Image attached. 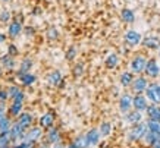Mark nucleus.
I'll return each instance as SVG.
<instances>
[{
	"mask_svg": "<svg viewBox=\"0 0 160 148\" xmlns=\"http://www.w3.org/2000/svg\"><path fill=\"white\" fill-rule=\"evenodd\" d=\"M146 132H147V125L144 123V122L134 125V126L129 129V132H128V141H129V142H140L141 138L144 136Z\"/></svg>",
	"mask_w": 160,
	"mask_h": 148,
	"instance_id": "f257e3e1",
	"label": "nucleus"
},
{
	"mask_svg": "<svg viewBox=\"0 0 160 148\" xmlns=\"http://www.w3.org/2000/svg\"><path fill=\"white\" fill-rule=\"evenodd\" d=\"M24 100H25V94H24V91H21L19 94H18V96H16L13 100H12V104H10L9 109H8V111H9V116H12V117H18V116L22 113Z\"/></svg>",
	"mask_w": 160,
	"mask_h": 148,
	"instance_id": "f03ea898",
	"label": "nucleus"
},
{
	"mask_svg": "<svg viewBox=\"0 0 160 148\" xmlns=\"http://www.w3.org/2000/svg\"><path fill=\"white\" fill-rule=\"evenodd\" d=\"M43 136V129L40 126H31L29 129L25 131V135H24V139L22 142H32V144H37L41 139Z\"/></svg>",
	"mask_w": 160,
	"mask_h": 148,
	"instance_id": "7ed1b4c3",
	"label": "nucleus"
},
{
	"mask_svg": "<svg viewBox=\"0 0 160 148\" xmlns=\"http://www.w3.org/2000/svg\"><path fill=\"white\" fill-rule=\"evenodd\" d=\"M146 94L148 100L153 101V104L160 106V84L159 82H150L146 88Z\"/></svg>",
	"mask_w": 160,
	"mask_h": 148,
	"instance_id": "20e7f679",
	"label": "nucleus"
},
{
	"mask_svg": "<svg viewBox=\"0 0 160 148\" xmlns=\"http://www.w3.org/2000/svg\"><path fill=\"white\" fill-rule=\"evenodd\" d=\"M147 57L142 54H138L131 60V72L132 73H142L146 69Z\"/></svg>",
	"mask_w": 160,
	"mask_h": 148,
	"instance_id": "39448f33",
	"label": "nucleus"
},
{
	"mask_svg": "<svg viewBox=\"0 0 160 148\" xmlns=\"http://www.w3.org/2000/svg\"><path fill=\"white\" fill-rule=\"evenodd\" d=\"M144 72H146V75L148 78L160 76V65H159V62H157L156 59H148L147 63H146V69H144Z\"/></svg>",
	"mask_w": 160,
	"mask_h": 148,
	"instance_id": "423d86ee",
	"label": "nucleus"
},
{
	"mask_svg": "<svg viewBox=\"0 0 160 148\" xmlns=\"http://www.w3.org/2000/svg\"><path fill=\"white\" fill-rule=\"evenodd\" d=\"M58 142H62V134H60L59 128L52 126L50 129H47V134H46V144L54 145V144H58Z\"/></svg>",
	"mask_w": 160,
	"mask_h": 148,
	"instance_id": "0eeeda50",
	"label": "nucleus"
},
{
	"mask_svg": "<svg viewBox=\"0 0 160 148\" xmlns=\"http://www.w3.org/2000/svg\"><path fill=\"white\" fill-rule=\"evenodd\" d=\"M25 135V129H22L16 122H12V126L9 129V138L12 142L15 141H22Z\"/></svg>",
	"mask_w": 160,
	"mask_h": 148,
	"instance_id": "6e6552de",
	"label": "nucleus"
},
{
	"mask_svg": "<svg viewBox=\"0 0 160 148\" xmlns=\"http://www.w3.org/2000/svg\"><path fill=\"white\" fill-rule=\"evenodd\" d=\"M147 107H148V103H147L146 96L142 94H137L135 97H132V109L135 111H146Z\"/></svg>",
	"mask_w": 160,
	"mask_h": 148,
	"instance_id": "1a4fd4ad",
	"label": "nucleus"
},
{
	"mask_svg": "<svg viewBox=\"0 0 160 148\" xmlns=\"http://www.w3.org/2000/svg\"><path fill=\"white\" fill-rule=\"evenodd\" d=\"M47 82H49V85L52 86H63V76H62V72L58 71V69H54V71H52L47 75Z\"/></svg>",
	"mask_w": 160,
	"mask_h": 148,
	"instance_id": "9d476101",
	"label": "nucleus"
},
{
	"mask_svg": "<svg viewBox=\"0 0 160 148\" xmlns=\"http://www.w3.org/2000/svg\"><path fill=\"white\" fill-rule=\"evenodd\" d=\"M32 122H34V116L31 115V113H21L19 116H18V119H16V123L19 125L22 129H29L31 126H32Z\"/></svg>",
	"mask_w": 160,
	"mask_h": 148,
	"instance_id": "9b49d317",
	"label": "nucleus"
},
{
	"mask_svg": "<svg viewBox=\"0 0 160 148\" xmlns=\"http://www.w3.org/2000/svg\"><path fill=\"white\" fill-rule=\"evenodd\" d=\"M119 110L123 115H126L128 111L132 110V96L131 94H123L119 98Z\"/></svg>",
	"mask_w": 160,
	"mask_h": 148,
	"instance_id": "f8f14e48",
	"label": "nucleus"
},
{
	"mask_svg": "<svg viewBox=\"0 0 160 148\" xmlns=\"http://www.w3.org/2000/svg\"><path fill=\"white\" fill-rule=\"evenodd\" d=\"M141 35L140 32H137V31H134V29H131V31H128V32L125 34V43L128 44V46H131V47H135V46H138V44L141 43Z\"/></svg>",
	"mask_w": 160,
	"mask_h": 148,
	"instance_id": "ddd939ff",
	"label": "nucleus"
},
{
	"mask_svg": "<svg viewBox=\"0 0 160 148\" xmlns=\"http://www.w3.org/2000/svg\"><path fill=\"white\" fill-rule=\"evenodd\" d=\"M84 136H85V141H87L88 147L97 145V144L100 142V132H98V129H96V128L90 129V131H88Z\"/></svg>",
	"mask_w": 160,
	"mask_h": 148,
	"instance_id": "4468645a",
	"label": "nucleus"
},
{
	"mask_svg": "<svg viewBox=\"0 0 160 148\" xmlns=\"http://www.w3.org/2000/svg\"><path fill=\"white\" fill-rule=\"evenodd\" d=\"M131 85H132V90L140 94L142 91H146V88L148 86V81H147L146 76H138V78H134Z\"/></svg>",
	"mask_w": 160,
	"mask_h": 148,
	"instance_id": "2eb2a0df",
	"label": "nucleus"
},
{
	"mask_svg": "<svg viewBox=\"0 0 160 148\" xmlns=\"http://www.w3.org/2000/svg\"><path fill=\"white\" fill-rule=\"evenodd\" d=\"M21 32H22V22H19L18 19H13L9 24V28H8V35H9L10 38H16Z\"/></svg>",
	"mask_w": 160,
	"mask_h": 148,
	"instance_id": "dca6fc26",
	"label": "nucleus"
},
{
	"mask_svg": "<svg viewBox=\"0 0 160 148\" xmlns=\"http://www.w3.org/2000/svg\"><path fill=\"white\" fill-rule=\"evenodd\" d=\"M38 122H40V128L41 129H50L54 123V115L52 111H47V113H44V115L40 117Z\"/></svg>",
	"mask_w": 160,
	"mask_h": 148,
	"instance_id": "f3484780",
	"label": "nucleus"
},
{
	"mask_svg": "<svg viewBox=\"0 0 160 148\" xmlns=\"http://www.w3.org/2000/svg\"><path fill=\"white\" fill-rule=\"evenodd\" d=\"M141 43L146 48H151V50H156V48H160V38L156 37V35H148L144 40H141Z\"/></svg>",
	"mask_w": 160,
	"mask_h": 148,
	"instance_id": "a211bd4d",
	"label": "nucleus"
},
{
	"mask_svg": "<svg viewBox=\"0 0 160 148\" xmlns=\"http://www.w3.org/2000/svg\"><path fill=\"white\" fill-rule=\"evenodd\" d=\"M16 76L19 78L21 84L24 86H31L32 84H34L35 81H37V78H35V75H32V73H21V72H16Z\"/></svg>",
	"mask_w": 160,
	"mask_h": 148,
	"instance_id": "6ab92c4d",
	"label": "nucleus"
},
{
	"mask_svg": "<svg viewBox=\"0 0 160 148\" xmlns=\"http://www.w3.org/2000/svg\"><path fill=\"white\" fill-rule=\"evenodd\" d=\"M125 120L128 123H131L132 126L137 123H141L142 122V116H141L140 111H135V110H131V111H128L125 115Z\"/></svg>",
	"mask_w": 160,
	"mask_h": 148,
	"instance_id": "aec40b11",
	"label": "nucleus"
},
{
	"mask_svg": "<svg viewBox=\"0 0 160 148\" xmlns=\"http://www.w3.org/2000/svg\"><path fill=\"white\" fill-rule=\"evenodd\" d=\"M147 116L150 120H157L160 122V106H156V104H151L147 107Z\"/></svg>",
	"mask_w": 160,
	"mask_h": 148,
	"instance_id": "412c9836",
	"label": "nucleus"
},
{
	"mask_svg": "<svg viewBox=\"0 0 160 148\" xmlns=\"http://www.w3.org/2000/svg\"><path fill=\"white\" fill-rule=\"evenodd\" d=\"M0 63H2V66L5 67L6 71H13L15 69V65H16V62H15V59L12 57V56H9V54H6V56H3V57H0Z\"/></svg>",
	"mask_w": 160,
	"mask_h": 148,
	"instance_id": "4be33fe9",
	"label": "nucleus"
},
{
	"mask_svg": "<svg viewBox=\"0 0 160 148\" xmlns=\"http://www.w3.org/2000/svg\"><path fill=\"white\" fill-rule=\"evenodd\" d=\"M159 136L157 135H154L153 132H150V131H147L146 134H144V136L141 138V141H142V144L144 145H147V147H151L153 144L156 142V141H159Z\"/></svg>",
	"mask_w": 160,
	"mask_h": 148,
	"instance_id": "5701e85b",
	"label": "nucleus"
},
{
	"mask_svg": "<svg viewBox=\"0 0 160 148\" xmlns=\"http://www.w3.org/2000/svg\"><path fill=\"white\" fill-rule=\"evenodd\" d=\"M146 125H147V131L153 132V134L157 135V136L160 138V122H157V120H150V119H147Z\"/></svg>",
	"mask_w": 160,
	"mask_h": 148,
	"instance_id": "b1692460",
	"label": "nucleus"
},
{
	"mask_svg": "<svg viewBox=\"0 0 160 148\" xmlns=\"http://www.w3.org/2000/svg\"><path fill=\"white\" fill-rule=\"evenodd\" d=\"M134 81V73L132 72H122L121 73V85L122 86H129Z\"/></svg>",
	"mask_w": 160,
	"mask_h": 148,
	"instance_id": "393cba45",
	"label": "nucleus"
},
{
	"mask_svg": "<svg viewBox=\"0 0 160 148\" xmlns=\"http://www.w3.org/2000/svg\"><path fill=\"white\" fill-rule=\"evenodd\" d=\"M118 63H119V57H118V54L115 53H112L106 57V67L107 69H115L118 66Z\"/></svg>",
	"mask_w": 160,
	"mask_h": 148,
	"instance_id": "a878e982",
	"label": "nucleus"
},
{
	"mask_svg": "<svg viewBox=\"0 0 160 148\" xmlns=\"http://www.w3.org/2000/svg\"><path fill=\"white\" fill-rule=\"evenodd\" d=\"M10 126H12V120H10L8 116H6V117H3V119L0 120V135L9 134Z\"/></svg>",
	"mask_w": 160,
	"mask_h": 148,
	"instance_id": "bb28decb",
	"label": "nucleus"
},
{
	"mask_svg": "<svg viewBox=\"0 0 160 148\" xmlns=\"http://www.w3.org/2000/svg\"><path fill=\"white\" fill-rule=\"evenodd\" d=\"M121 18L125 22H128V24H132L134 21H135V15H134V12H132L131 9H123L121 12Z\"/></svg>",
	"mask_w": 160,
	"mask_h": 148,
	"instance_id": "cd10ccee",
	"label": "nucleus"
},
{
	"mask_svg": "<svg viewBox=\"0 0 160 148\" xmlns=\"http://www.w3.org/2000/svg\"><path fill=\"white\" fill-rule=\"evenodd\" d=\"M31 67H32V60L29 57H25L24 60L21 62V67L18 72H21V73H28Z\"/></svg>",
	"mask_w": 160,
	"mask_h": 148,
	"instance_id": "c85d7f7f",
	"label": "nucleus"
},
{
	"mask_svg": "<svg viewBox=\"0 0 160 148\" xmlns=\"http://www.w3.org/2000/svg\"><path fill=\"white\" fill-rule=\"evenodd\" d=\"M112 123H109V122H103L102 125H100V129H98V132H100V136H107V135L112 134Z\"/></svg>",
	"mask_w": 160,
	"mask_h": 148,
	"instance_id": "c756f323",
	"label": "nucleus"
},
{
	"mask_svg": "<svg viewBox=\"0 0 160 148\" xmlns=\"http://www.w3.org/2000/svg\"><path fill=\"white\" fill-rule=\"evenodd\" d=\"M72 144L77 148H88V144H87V141H85V136H84V135H81V136L75 138L72 141Z\"/></svg>",
	"mask_w": 160,
	"mask_h": 148,
	"instance_id": "7c9ffc66",
	"label": "nucleus"
},
{
	"mask_svg": "<svg viewBox=\"0 0 160 148\" xmlns=\"http://www.w3.org/2000/svg\"><path fill=\"white\" fill-rule=\"evenodd\" d=\"M6 91H8V97L13 100L15 97L18 96V94H19V92H21V91H22V90H21V88H19V86H18V85H10V86H9V88H8V90H6Z\"/></svg>",
	"mask_w": 160,
	"mask_h": 148,
	"instance_id": "2f4dec72",
	"label": "nucleus"
},
{
	"mask_svg": "<svg viewBox=\"0 0 160 148\" xmlns=\"http://www.w3.org/2000/svg\"><path fill=\"white\" fill-rule=\"evenodd\" d=\"M72 73H73V76H81V75L84 73V65L82 63H77L72 69Z\"/></svg>",
	"mask_w": 160,
	"mask_h": 148,
	"instance_id": "473e14b6",
	"label": "nucleus"
},
{
	"mask_svg": "<svg viewBox=\"0 0 160 148\" xmlns=\"http://www.w3.org/2000/svg\"><path fill=\"white\" fill-rule=\"evenodd\" d=\"M10 138H9V134H3L0 135V148L3 147H8V145H10Z\"/></svg>",
	"mask_w": 160,
	"mask_h": 148,
	"instance_id": "72a5a7b5",
	"label": "nucleus"
},
{
	"mask_svg": "<svg viewBox=\"0 0 160 148\" xmlns=\"http://www.w3.org/2000/svg\"><path fill=\"white\" fill-rule=\"evenodd\" d=\"M77 57V47H69L68 52H66V59L68 60H73V59Z\"/></svg>",
	"mask_w": 160,
	"mask_h": 148,
	"instance_id": "f704fd0d",
	"label": "nucleus"
},
{
	"mask_svg": "<svg viewBox=\"0 0 160 148\" xmlns=\"http://www.w3.org/2000/svg\"><path fill=\"white\" fill-rule=\"evenodd\" d=\"M47 38L49 40H58L59 38V31L56 28H50L47 31Z\"/></svg>",
	"mask_w": 160,
	"mask_h": 148,
	"instance_id": "c9c22d12",
	"label": "nucleus"
},
{
	"mask_svg": "<svg viewBox=\"0 0 160 148\" xmlns=\"http://www.w3.org/2000/svg\"><path fill=\"white\" fill-rule=\"evenodd\" d=\"M8 54L12 56V57H15V56L18 54V47H16L15 44H9V47H8Z\"/></svg>",
	"mask_w": 160,
	"mask_h": 148,
	"instance_id": "e433bc0d",
	"label": "nucleus"
},
{
	"mask_svg": "<svg viewBox=\"0 0 160 148\" xmlns=\"http://www.w3.org/2000/svg\"><path fill=\"white\" fill-rule=\"evenodd\" d=\"M9 19H10L9 12H8V10H2V12H0V21H2V22H8Z\"/></svg>",
	"mask_w": 160,
	"mask_h": 148,
	"instance_id": "4c0bfd02",
	"label": "nucleus"
},
{
	"mask_svg": "<svg viewBox=\"0 0 160 148\" xmlns=\"http://www.w3.org/2000/svg\"><path fill=\"white\" fill-rule=\"evenodd\" d=\"M8 98H9V97H8V91L0 88V103H5Z\"/></svg>",
	"mask_w": 160,
	"mask_h": 148,
	"instance_id": "58836bf2",
	"label": "nucleus"
},
{
	"mask_svg": "<svg viewBox=\"0 0 160 148\" xmlns=\"http://www.w3.org/2000/svg\"><path fill=\"white\" fill-rule=\"evenodd\" d=\"M34 32H35V29L32 27H27L25 28V34H28V35H34Z\"/></svg>",
	"mask_w": 160,
	"mask_h": 148,
	"instance_id": "ea45409f",
	"label": "nucleus"
},
{
	"mask_svg": "<svg viewBox=\"0 0 160 148\" xmlns=\"http://www.w3.org/2000/svg\"><path fill=\"white\" fill-rule=\"evenodd\" d=\"M50 148H66V147H65L62 142H58V144H54L53 147H50Z\"/></svg>",
	"mask_w": 160,
	"mask_h": 148,
	"instance_id": "a19ab883",
	"label": "nucleus"
},
{
	"mask_svg": "<svg viewBox=\"0 0 160 148\" xmlns=\"http://www.w3.org/2000/svg\"><path fill=\"white\" fill-rule=\"evenodd\" d=\"M151 148H160V139L159 141H156V142L151 145Z\"/></svg>",
	"mask_w": 160,
	"mask_h": 148,
	"instance_id": "79ce46f5",
	"label": "nucleus"
},
{
	"mask_svg": "<svg viewBox=\"0 0 160 148\" xmlns=\"http://www.w3.org/2000/svg\"><path fill=\"white\" fill-rule=\"evenodd\" d=\"M3 41H6V35L3 32H0V43H3Z\"/></svg>",
	"mask_w": 160,
	"mask_h": 148,
	"instance_id": "37998d69",
	"label": "nucleus"
},
{
	"mask_svg": "<svg viewBox=\"0 0 160 148\" xmlns=\"http://www.w3.org/2000/svg\"><path fill=\"white\" fill-rule=\"evenodd\" d=\"M40 13V9L37 7V9H34V15H38Z\"/></svg>",
	"mask_w": 160,
	"mask_h": 148,
	"instance_id": "c03bdc74",
	"label": "nucleus"
},
{
	"mask_svg": "<svg viewBox=\"0 0 160 148\" xmlns=\"http://www.w3.org/2000/svg\"><path fill=\"white\" fill-rule=\"evenodd\" d=\"M3 148H10V145H8V147H3Z\"/></svg>",
	"mask_w": 160,
	"mask_h": 148,
	"instance_id": "a18cd8bd",
	"label": "nucleus"
},
{
	"mask_svg": "<svg viewBox=\"0 0 160 148\" xmlns=\"http://www.w3.org/2000/svg\"><path fill=\"white\" fill-rule=\"evenodd\" d=\"M2 2H9V0H2Z\"/></svg>",
	"mask_w": 160,
	"mask_h": 148,
	"instance_id": "49530a36",
	"label": "nucleus"
},
{
	"mask_svg": "<svg viewBox=\"0 0 160 148\" xmlns=\"http://www.w3.org/2000/svg\"><path fill=\"white\" fill-rule=\"evenodd\" d=\"M159 54H160V53H159Z\"/></svg>",
	"mask_w": 160,
	"mask_h": 148,
	"instance_id": "de8ad7c7",
	"label": "nucleus"
}]
</instances>
